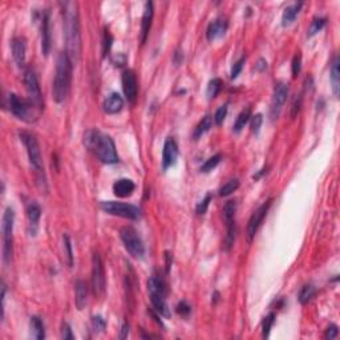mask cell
<instances>
[{"instance_id":"49","label":"cell","mask_w":340,"mask_h":340,"mask_svg":"<svg viewBox=\"0 0 340 340\" xmlns=\"http://www.w3.org/2000/svg\"><path fill=\"white\" fill-rule=\"evenodd\" d=\"M265 68H267V63H266L265 60H259L258 61V65H257V69L258 71H263Z\"/></svg>"},{"instance_id":"19","label":"cell","mask_w":340,"mask_h":340,"mask_svg":"<svg viewBox=\"0 0 340 340\" xmlns=\"http://www.w3.org/2000/svg\"><path fill=\"white\" fill-rule=\"evenodd\" d=\"M12 47V56L14 60L19 67H23L26 64L27 57V44L23 38H15L11 43Z\"/></svg>"},{"instance_id":"36","label":"cell","mask_w":340,"mask_h":340,"mask_svg":"<svg viewBox=\"0 0 340 340\" xmlns=\"http://www.w3.org/2000/svg\"><path fill=\"white\" fill-rule=\"evenodd\" d=\"M274 321H275V314H274V312L268 314L267 316L265 317V320H263V324H262L263 337H268V335H270V331H271L272 324H274Z\"/></svg>"},{"instance_id":"37","label":"cell","mask_w":340,"mask_h":340,"mask_svg":"<svg viewBox=\"0 0 340 340\" xmlns=\"http://www.w3.org/2000/svg\"><path fill=\"white\" fill-rule=\"evenodd\" d=\"M245 61H246V57L242 56L238 61H237V63H235L234 65H233V68H231V72H230L231 79H237V77L239 76V73L242 72L243 65H245Z\"/></svg>"},{"instance_id":"13","label":"cell","mask_w":340,"mask_h":340,"mask_svg":"<svg viewBox=\"0 0 340 340\" xmlns=\"http://www.w3.org/2000/svg\"><path fill=\"white\" fill-rule=\"evenodd\" d=\"M271 204L272 200H267L251 214V217L249 219V225H247V237H249V241H253L254 237L257 235L258 230H259V227H261L266 214L268 213V209H270Z\"/></svg>"},{"instance_id":"41","label":"cell","mask_w":340,"mask_h":340,"mask_svg":"<svg viewBox=\"0 0 340 340\" xmlns=\"http://www.w3.org/2000/svg\"><path fill=\"white\" fill-rule=\"evenodd\" d=\"M210 201H212V196H210V194H208V196L205 197L204 200L201 201L200 204L197 205V213H198V214H205V213L208 212V208H209V205H210Z\"/></svg>"},{"instance_id":"4","label":"cell","mask_w":340,"mask_h":340,"mask_svg":"<svg viewBox=\"0 0 340 340\" xmlns=\"http://www.w3.org/2000/svg\"><path fill=\"white\" fill-rule=\"evenodd\" d=\"M147 291L151 304L161 316L170 317V308L166 303V287L158 275H151L147 280Z\"/></svg>"},{"instance_id":"47","label":"cell","mask_w":340,"mask_h":340,"mask_svg":"<svg viewBox=\"0 0 340 340\" xmlns=\"http://www.w3.org/2000/svg\"><path fill=\"white\" fill-rule=\"evenodd\" d=\"M337 332H339V331H337V327L336 325H329L328 328H327V331H325V339H329V340H332V339H335V337L337 336Z\"/></svg>"},{"instance_id":"11","label":"cell","mask_w":340,"mask_h":340,"mask_svg":"<svg viewBox=\"0 0 340 340\" xmlns=\"http://www.w3.org/2000/svg\"><path fill=\"white\" fill-rule=\"evenodd\" d=\"M24 84H26V91L28 95V101L38 108L39 110H43V95L40 91L36 73L32 69H27L24 73Z\"/></svg>"},{"instance_id":"5","label":"cell","mask_w":340,"mask_h":340,"mask_svg":"<svg viewBox=\"0 0 340 340\" xmlns=\"http://www.w3.org/2000/svg\"><path fill=\"white\" fill-rule=\"evenodd\" d=\"M20 138L23 141V144L26 145L31 166L34 167L35 173L38 176L39 182L46 186V174H44V166H43L42 151H40V146H39L36 137L34 134H31V133L23 132L20 133Z\"/></svg>"},{"instance_id":"24","label":"cell","mask_w":340,"mask_h":340,"mask_svg":"<svg viewBox=\"0 0 340 340\" xmlns=\"http://www.w3.org/2000/svg\"><path fill=\"white\" fill-rule=\"evenodd\" d=\"M329 80L332 84L333 95L339 97L340 93V59L339 56L333 57L332 63H331V69H329Z\"/></svg>"},{"instance_id":"21","label":"cell","mask_w":340,"mask_h":340,"mask_svg":"<svg viewBox=\"0 0 340 340\" xmlns=\"http://www.w3.org/2000/svg\"><path fill=\"white\" fill-rule=\"evenodd\" d=\"M136 189V185L132 180L128 178H121L118 181L114 182L113 185V193L120 198H125V197H130Z\"/></svg>"},{"instance_id":"6","label":"cell","mask_w":340,"mask_h":340,"mask_svg":"<svg viewBox=\"0 0 340 340\" xmlns=\"http://www.w3.org/2000/svg\"><path fill=\"white\" fill-rule=\"evenodd\" d=\"M8 106H10V110L15 117L27 122L35 121L42 113V110L35 108L28 100H23L15 93H11L8 96Z\"/></svg>"},{"instance_id":"48","label":"cell","mask_w":340,"mask_h":340,"mask_svg":"<svg viewBox=\"0 0 340 340\" xmlns=\"http://www.w3.org/2000/svg\"><path fill=\"white\" fill-rule=\"evenodd\" d=\"M128 333H129V325H128V323H124V324H122V327H121L120 337H121V339H125V337L128 336Z\"/></svg>"},{"instance_id":"20","label":"cell","mask_w":340,"mask_h":340,"mask_svg":"<svg viewBox=\"0 0 340 340\" xmlns=\"http://www.w3.org/2000/svg\"><path fill=\"white\" fill-rule=\"evenodd\" d=\"M153 16H154V7L151 2H147L145 4L144 15H142V23H141V42L144 44L146 42L147 35L151 28V22H153Z\"/></svg>"},{"instance_id":"39","label":"cell","mask_w":340,"mask_h":340,"mask_svg":"<svg viewBox=\"0 0 340 340\" xmlns=\"http://www.w3.org/2000/svg\"><path fill=\"white\" fill-rule=\"evenodd\" d=\"M226 116H227V105L219 106L218 109H217L216 114H214V121H216L217 125H221L225 121Z\"/></svg>"},{"instance_id":"9","label":"cell","mask_w":340,"mask_h":340,"mask_svg":"<svg viewBox=\"0 0 340 340\" xmlns=\"http://www.w3.org/2000/svg\"><path fill=\"white\" fill-rule=\"evenodd\" d=\"M101 209L110 216L122 217L136 221L141 217V210L134 205L122 204V202H114V201H104L101 202Z\"/></svg>"},{"instance_id":"25","label":"cell","mask_w":340,"mask_h":340,"mask_svg":"<svg viewBox=\"0 0 340 340\" xmlns=\"http://www.w3.org/2000/svg\"><path fill=\"white\" fill-rule=\"evenodd\" d=\"M75 292H76V307H77V310L81 311L87 304V296H88V287L87 283L84 282V280H77L76 282V287H75Z\"/></svg>"},{"instance_id":"12","label":"cell","mask_w":340,"mask_h":340,"mask_svg":"<svg viewBox=\"0 0 340 340\" xmlns=\"http://www.w3.org/2000/svg\"><path fill=\"white\" fill-rule=\"evenodd\" d=\"M92 290L98 298L105 292V271L98 254H93L92 258Z\"/></svg>"},{"instance_id":"45","label":"cell","mask_w":340,"mask_h":340,"mask_svg":"<svg viewBox=\"0 0 340 340\" xmlns=\"http://www.w3.org/2000/svg\"><path fill=\"white\" fill-rule=\"evenodd\" d=\"M112 42H113V38L110 36V34L108 31H105V35H104V53L109 52L110 47H112Z\"/></svg>"},{"instance_id":"44","label":"cell","mask_w":340,"mask_h":340,"mask_svg":"<svg viewBox=\"0 0 340 340\" xmlns=\"http://www.w3.org/2000/svg\"><path fill=\"white\" fill-rule=\"evenodd\" d=\"M300 106H302V96H298V97H295L294 102H292L291 117H295V116L299 113V110H300Z\"/></svg>"},{"instance_id":"2","label":"cell","mask_w":340,"mask_h":340,"mask_svg":"<svg viewBox=\"0 0 340 340\" xmlns=\"http://www.w3.org/2000/svg\"><path fill=\"white\" fill-rule=\"evenodd\" d=\"M72 61L67 52H61L56 60V72L53 80L52 93L56 102H64L71 91V80H72Z\"/></svg>"},{"instance_id":"7","label":"cell","mask_w":340,"mask_h":340,"mask_svg":"<svg viewBox=\"0 0 340 340\" xmlns=\"http://www.w3.org/2000/svg\"><path fill=\"white\" fill-rule=\"evenodd\" d=\"M14 222H15V213L11 208L6 209L3 214V259L6 265H10L14 254Z\"/></svg>"},{"instance_id":"1","label":"cell","mask_w":340,"mask_h":340,"mask_svg":"<svg viewBox=\"0 0 340 340\" xmlns=\"http://www.w3.org/2000/svg\"><path fill=\"white\" fill-rule=\"evenodd\" d=\"M63 6V19H64V36L67 55L72 64H77L81 56V32H80V18L77 4L65 2Z\"/></svg>"},{"instance_id":"31","label":"cell","mask_w":340,"mask_h":340,"mask_svg":"<svg viewBox=\"0 0 340 340\" xmlns=\"http://www.w3.org/2000/svg\"><path fill=\"white\" fill-rule=\"evenodd\" d=\"M222 89V80L221 79H213L209 81L208 84V89H206V95L208 97L212 100V98L217 97L218 93Z\"/></svg>"},{"instance_id":"26","label":"cell","mask_w":340,"mask_h":340,"mask_svg":"<svg viewBox=\"0 0 340 340\" xmlns=\"http://www.w3.org/2000/svg\"><path fill=\"white\" fill-rule=\"evenodd\" d=\"M303 3H294L291 6L284 8L283 15H282V26L288 27L290 24H292L296 19V16L300 12V8H302Z\"/></svg>"},{"instance_id":"34","label":"cell","mask_w":340,"mask_h":340,"mask_svg":"<svg viewBox=\"0 0 340 340\" xmlns=\"http://www.w3.org/2000/svg\"><path fill=\"white\" fill-rule=\"evenodd\" d=\"M221 158H222L221 154H216L213 155V157H210L209 159H206V162L201 166V172H202V173H210L212 170H214L218 166V163L221 162Z\"/></svg>"},{"instance_id":"18","label":"cell","mask_w":340,"mask_h":340,"mask_svg":"<svg viewBox=\"0 0 340 340\" xmlns=\"http://www.w3.org/2000/svg\"><path fill=\"white\" fill-rule=\"evenodd\" d=\"M227 20L223 19V18H218L214 22L209 24L208 31H206V38H208L209 42H214L216 39L222 38L223 35L226 34L227 31Z\"/></svg>"},{"instance_id":"29","label":"cell","mask_w":340,"mask_h":340,"mask_svg":"<svg viewBox=\"0 0 340 340\" xmlns=\"http://www.w3.org/2000/svg\"><path fill=\"white\" fill-rule=\"evenodd\" d=\"M250 117H251V109H250V108H246V109H243L242 112L239 113L238 117H237V121H235L234 124V132L235 133L241 132V130L245 128V125L249 122Z\"/></svg>"},{"instance_id":"38","label":"cell","mask_w":340,"mask_h":340,"mask_svg":"<svg viewBox=\"0 0 340 340\" xmlns=\"http://www.w3.org/2000/svg\"><path fill=\"white\" fill-rule=\"evenodd\" d=\"M92 327H93L96 332H101V331L105 329L106 321L101 316H98V315L97 316H93L92 317Z\"/></svg>"},{"instance_id":"23","label":"cell","mask_w":340,"mask_h":340,"mask_svg":"<svg viewBox=\"0 0 340 340\" xmlns=\"http://www.w3.org/2000/svg\"><path fill=\"white\" fill-rule=\"evenodd\" d=\"M27 217H28V222H30L31 233L35 234L38 231L39 221L42 217V209L36 202H30L27 205Z\"/></svg>"},{"instance_id":"33","label":"cell","mask_w":340,"mask_h":340,"mask_svg":"<svg viewBox=\"0 0 340 340\" xmlns=\"http://www.w3.org/2000/svg\"><path fill=\"white\" fill-rule=\"evenodd\" d=\"M325 26V19L324 18H315L312 22H311V26L308 28V32H307V36L308 38H312L317 32H320Z\"/></svg>"},{"instance_id":"17","label":"cell","mask_w":340,"mask_h":340,"mask_svg":"<svg viewBox=\"0 0 340 340\" xmlns=\"http://www.w3.org/2000/svg\"><path fill=\"white\" fill-rule=\"evenodd\" d=\"M178 157V146L177 142L169 137L166 141H165V144H163V150H162V167L165 170L167 167L173 166L176 161H177Z\"/></svg>"},{"instance_id":"22","label":"cell","mask_w":340,"mask_h":340,"mask_svg":"<svg viewBox=\"0 0 340 340\" xmlns=\"http://www.w3.org/2000/svg\"><path fill=\"white\" fill-rule=\"evenodd\" d=\"M102 106H104L105 113L116 114L122 109V106H124V100H122L121 96L114 92V93H110V95L104 100V105Z\"/></svg>"},{"instance_id":"43","label":"cell","mask_w":340,"mask_h":340,"mask_svg":"<svg viewBox=\"0 0 340 340\" xmlns=\"http://www.w3.org/2000/svg\"><path fill=\"white\" fill-rule=\"evenodd\" d=\"M190 311H192V308H190V306L188 304V303L186 302L178 303V306H177L178 314L182 315V316H188V315L190 314Z\"/></svg>"},{"instance_id":"30","label":"cell","mask_w":340,"mask_h":340,"mask_svg":"<svg viewBox=\"0 0 340 340\" xmlns=\"http://www.w3.org/2000/svg\"><path fill=\"white\" fill-rule=\"evenodd\" d=\"M315 292H316V290H315V287L312 284H306V286H303L300 292H299L298 296L299 302L302 303V304H306V303H308L311 299L314 298Z\"/></svg>"},{"instance_id":"35","label":"cell","mask_w":340,"mask_h":340,"mask_svg":"<svg viewBox=\"0 0 340 340\" xmlns=\"http://www.w3.org/2000/svg\"><path fill=\"white\" fill-rule=\"evenodd\" d=\"M63 243H64V250H65V258H67V265L68 267H72L73 266V251H72V243H71V239L67 234L63 237Z\"/></svg>"},{"instance_id":"28","label":"cell","mask_w":340,"mask_h":340,"mask_svg":"<svg viewBox=\"0 0 340 340\" xmlns=\"http://www.w3.org/2000/svg\"><path fill=\"white\" fill-rule=\"evenodd\" d=\"M213 125V118L212 116H205L202 120L200 121V124L197 125L196 130H194V140H198V138H201V137L204 136L205 133H208L209 130H210V128H212Z\"/></svg>"},{"instance_id":"14","label":"cell","mask_w":340,"mask_h":340,"mask_svg":"<svg viewBox=\"0 0 340 340\" xmlns=\"http://www.w3.org/2000/svg\"><path fill=\"white\" fill-rule=\"evenodd\" d=\"M288 96V85L284 83H278L274 88V93H272L271 100V108H270V113L272 118H276L279 116L280 110L283 108L284 102L287 100Z\"/></svg>"},{"instance_id":"16","label":"cell","mask_w":340,"mask_h":340,"mask_svg":"<svg viewBox=\"0 0 340 340\" xmlns=\"http://www.w3.org/2000/svg\"><path fill=\"white\" fill-rule=\"evenodd\" d=\"M51 19H49V11H43L40 18V40H42V51L44 55H48L51 49Z\"/></svg>"},{"instance_id":"27","label":"cell","mask_w":340,"mask_h":340,"mask_svg":"<svg viewBox=\"0 0 340 340\" xmlns=\"http://www.w3.org/2000/svg\"><path fill=\"white\" fill-rule=\"evenodd\" d=\"M31 333L35 339L42 340L46 337V331H44V324H43L42 319L39 316H32L30 320Z\"/></svg>"},{"instance_id":"3","label":"cell","mask_w":340,"mask_h":340,"mask_svg":"<svg viewBox=\"0 0 340 340\" xmlns=\"http://www.w3.org/2000/svg\"><path fill=\"white\" fill-rule=\"evenodd\" d=\"M84 142L104 163H116L118 154L113 140L108 134H102L98 130H88L84 136Z\"/></svg>"},{"instance_id":"40","label":"cell","mask_w":340,"mask_h":340,"mask_svg":"<svg viewBox=\"0 0 340 340\" xmlns=\"http://www.w3.org/2000/svg\"><path fill=\"white\" fill-rule=\"evenodd\" d=\"M300 69H302V56L300 53H296L292 59V76L296 77L300 73Z\"/></svg>"},{"instance_id":"46","label":"cell","mask_w":340,"mask_h":340,"mask_svg":"<svg viewBox=\"0 0 340 340\" xmlns=\"http://www.w3.org/2000/svg\"><path fill=\"white\" fill-rule=\"evenodd\" d=\"M61 336H63V339H67V340H72L73 339L72 329H71L69 324H67V323H64V324H63V329H61Z\"/></svg>"},{"instance_id":"8","label":"cell","mask_w":340,"mask_h":340,"mask_svg":"<svg viewBox=\"0 0 340 340\" xmlns=\"http://www.w3.org/2000/svg\"><path fill=\"white\" fill-rule=\"evenodd\" d=\"M120 237H121V241L124 243L125 249L128 251L132 257L134 258H142L145 254V247L144 243H142V239L138 235L133 227L125 226L120 230Z\"/></svg>"},{"instance_id":"32","label":"cell","mask_w":340,"mask_h":340,"mask_svg":"<svg viewBox=\"0 0 340 340\" xmlns=\"http://www.w3.org/2000/svg\"><path fill=\"white\" fill-rule=\"evenodd\" d=\"M239 188V181L235 178V180H230V181H227L226 184L223 186L219 188V196L221 197H227L233 194L235 190H238Z\"/></svg>"},{"instance_id":"10","label":"cell","mask_w":340,"mask_h":340,"mask_svg":"<svg viewBox=\"0 0 340 340\" xmlns=\"http://www.w3.org/2000/svg\"><path fill=\"white\" fill-rule=\"evenodd\" d=\"M235 214H237V202L227 201L223 206V219L226 223V238H225V249L230 250L234 245L237 226H235Z\"/></svg>"},{"instance_id":"15","label":"cell","mask_w":340,"mask_h":340,"mask_svg":"<svg viewBox=\"0 0 340 340\" xmlns=\"http://www.w3.org/2000/svg\"><path fill=\"white\" fill-rule=\"evenodd\" d=\"M122 89H124L125 97H126L128 102L134 104L136 102L138 88H137L136 75H134L132 69H125L124 72H122Z\"/></svg>"},{"instance_id":"42","label":"cell","mask_w":340,"mask_h":340,"mask_svg":"<svg viewBox=\"0 0 340 340\" xmlns=\"http://www.w3.org/2000/svg\"><path fill=\"white\" fill-rule=\"evenodd\" d=\"M262 122H263V117H262V114H255L251 118V130H253L255 134L259 133V129L262 126Z\"/></svg>"}]
</instances>
